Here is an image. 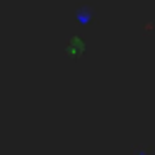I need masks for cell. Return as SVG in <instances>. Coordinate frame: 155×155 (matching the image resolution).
Masks as SVG:
<instances>
[{
  "label": "cell",
  "mask_w": 155,
  "mask_h": 155,
  "mask_svg": "<svg viewBox=\"0 0 155 155\" xmlns=\"http://www.w3.org/2000/svg\"><path fill=\"white\" fill-rule=\"evenodd\" d=\"M75 19H78L80 24H90V22H92V12H90V10H75Z\"/></svg>",
  "instance_id": "2"
},
{
  "label": "cell",
  "mask_w": 155,
  "mask_h": 155,
  "mask_svg": "<svg viewBox=\"0 0 155 155\" xmlns=\"http://www.w3.org/2000/svg\"><path fill=\"white\" fill-rule=\"evenodd\" d=\"M133 155H153L150 150H145L143 145H138V148H133Z\"/></svg>",
  "instance_id": "3"
},
{
  "label": "cell",
  "mask_w": 155,
  "mask_h": 155,
  "mask_svg": "<svg viewBox=\"0 0 155 155\" xmlns=\"http://www.w3.org/2000/svg\"><path fill=\"white\" fill-rule=\"evenodd\" d=\"M82 51H85V39H80V36H73V39H70V44L65 46V53H68V56H73V58H75V56H80Z\"/></svg>",
  "instance_id": "1"
}]
</instances>
